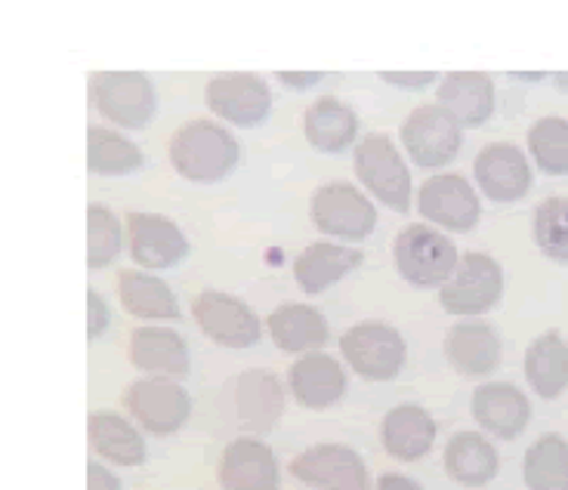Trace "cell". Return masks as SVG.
<instances>
[{
  "label": "cell",
  "instance_id": "6da1fadb",
  "mask_svg": "<svg viewBox=\"0 0 568 490\" xmlns=\"http://www.w3.org/2000/svg\"><path fill=\"white\" fill-rule=\"evenodd\" d=\"M173 170L192 183H216L226 180L239 164V140L226 126L195 118L185 121L168 142Z\"/></svg>",
  "mask_w": 568,
  "mask_h": 490
},
{
  "label": "cell",
  "instance_id": "7a4b0ae2",
  "mask_svg": "<svg viewBox=\"0 0 568 490\" xmlns=\"http://www.w3.org/2000/svg\"><path fill=\"white\" fill-rule=\"evenodd\" d=\"M393 259L398 275L414 287H442L455 275L460 253L442 228L429 223H412L396 235Z\"/></svg>",
  "mask_w": 568,
  "mask_h": 490
},
{
  "label": "cell",
  "instance_id": "3957f363",
  "mask_svg": "<svg viewBox=\"0 0 568 490\" xmlns=\"http://www.w3.org/2000/svg\"><path fill=\"white\" fill-rule=\"evenodd\" d=\"M504 268L491 253L469 251L457 259L452 278L439 287V306L457 318H479L500 303Z\"/></svg>",
  "mask_w": 568,
  "mask_h": 490
},
{
  "label": "cell",
  "instance_id": "277c9868",
  "mask_svg": "<svg viewBox=\"0 0 568 490\" xmlns=\"http://www.w3.org/2000/svg\"><path fill=\"white\" fill-rule=\"evenodd\" d=\"M353 164L355 176L362 180L371 195H377L398 213L412 207V170L405 164V157L398 154L396 142L386 133L362 136L353 152Z\"/></svg>",
  "mask_w": 568,
  "mask_h": 490
},
{
  "label": "cell",
  "instance_id": "5b68a950",
  "mask_svg": "<svg viewBox=\"0 0 568 490\" xmlns=\"http://www.w3.org/2000/svg\"><path fill=\"white\" fill-rule=\"evenodd\" d=\"M90 102L118 126L140 130L152 121L158 96L155 84L142 71H97L90 74Z\"/></svg>",
  "mask_w": 568,
  "mask_h": 490
},
{
  "label": "cell",
  "instance_id": "8992f818",
  "mask_svg": "<svg viewBox=\"0 0 568 490\" xmlns=\"http://www.w3.org/2000/svg\"><path fill=\"white\" fill-rule=\"evenodd\" d=\"M341 351L346 365L353 367L358 377L386 382L398 377L408 358V343L393 324L362 321L353 324L341 337Z\"/></svg>",
  "mask_w": 568,
  "mask_h": 490
},
{
  "label": "cell",
  "instance_id": "52a82bcc",
  "mask_svg": "<svg viewBox=\"0 0 568 490\" xmlns=\"http://www.w3.org/2000/svg\"><path fill=\"white\" fill-rule=\"evenodd\" d=\"M402 145L408 149L414 164L426 170L445 167L464 145V126L439 102H426L402 121Z\"/></svg>",
  "mask_w": 568,
  "mask_h": 490
},
{
  "label": "cell",
  "instance_id": "ba28073f",
  "mask_svg": "<svg viewBox=\"0 0 568 490\" xmlns=\"http://www.w3.org/2000/svg\"><path fill=\"white\" fill-rule=\"evenodd\" d=\"M192 315L204 330V337L226 349H251L263 337V324L244 299L223 290H201L192 303Z\"/></svg>",
  "mask_w": 568,
  "mask_h": 490
},
{
  "label": "cell",
  "instance_id": "9c48e42d",
  "mask_svg": "<svg viewBox=\"0 0 568 490\" xmlns=\"http://www.w3.org/2000/svg\"><path fill=\"white\" fill-rule=\"evenodd\" d=\"M310 213L318 232L343 241L368 238L377 225V211L371 197L349 183H327L315 188Z\"/></svg>",
  "mask_w": 568,
  "mask_h": 490
},
{
  "label": "cell",
  "instance_id": "30bf717a",
  "mask_svg": "<svg viewBox=\"0 0 568 490\" xmlns=\"http://www.w3.org/2000/svg\"><path fill=\"white\" fill-rule=\"evenodd\" d=\"M124 405H128L130 417L152 435H173L176 429H183L192 414V398L171 377H149L130 382V389L124 392Z\"/></svg>",
  "mask_w": 568,
  "mask_h": 490
},
{
  "label": "cell",
  "instance_id": "8fae6325",
  "mask_svg": "<svg viewBox=\"0 0 568 490\" xmlns=\"http://www.w3.org/2000/svg\"><path fill=\"white\" fill-rule=\"evenodd\" d=\"M204 102L216 118L235 126L263 124L272 112V90L260 74L229 71L216 74L204 86Z\"/></svg>",
  "mask_w": 568,
  "mask_h": 490
},
{
  "label": "cell",
  "instance_id": "7c38bea8",
  "mask_svg": "<svg viewBox=\"0 0 568 490\" xmlns=\"http://www.w3.org/2000/svg\"><path fill=\"white\" fill-rule=\"evenodd\" d=\"M417 211L424 220H429L448 232H469L476 228L483 216V201L476 188L469 185L467 176L460 173H436L429 176L420 192H417Z\"/></svg>",
  "mask_w": 568,
  "mask_h": 490
},
{
  "label": "cell",
  "instance_id": "4fadbf2b",
  "mask_svg": "<svg viewBox=\"0 0 568 490\" xmlns=\"http://www.w3.org/2000/svg\"><path fill=\"white\" fill-rule=\"evenodd\" d=\"M291 476L318 490H371L368 466L346 445H313L291 460Z\"/></svg>",
  "mask_w": 568,
  "mask_h": 490
},
{
  "label": "cell",
  "instance_id": "5bb4252c",
  "mask_svg": "<svg viewBox=\"0 0 568 490\" xmlns=\"http://www.w3.org/2000/svg\"><path fill=\"white\" fill-rule=\"evenodd\" d=\"M473 176L485 195L497 204H513V201L526 197L535 183L526 152L513 142H491V145L479 149L476 161H473Z\"/></svg>",
  "mask_w": 568,
  "mask_h": 490
},
{
  "label": "cell",
  "instance_id": "9a60e30c",
  "mask_svg": "<svg viewBox=\"0 0 568 490\" xmlns=\"http://www.w3.org/2000/svg\"><path fill=\"white\" fill-rule=\"evenodd\" d=\"M128 241L130 256L149 272L173 268L176 263H183L185 253H189V241H185L183 228L164 213H128Z\"/></svg>",
  "mask_w": 568,
  "mask_h": 490
},
{
  "label": "cell",
  "instance_id": "2e32d148",
  "mask_svg": "<svg viewBox=\"0 0 568 490\" xmlns=\"http://www.w3.org/2000/svg\"><path fill=\"white\" fill-rule=\"evenodd\" d=\"M216 478L223 490H278V460L263 441L239 435L223 450Z\"/></svg>",
  "mask_w": 568,
  "mask_h": 490
},
{
  "label": "cell",
  "instance_id": "e0dca14e",
  "mask_svg": "<svg viewBox=\"0 0 568 490\" xmlns=\"http://www.w3.org/2000/svg\"><path fill=\"white\" fill-rule=\"evenodd\" d=\"M473 417L488 435L500 441H513L531 422V401L513 382H483L473 392Z\"/></svg>",
  "mask_w": 568,
  "mask_h": 490
},
{
  "label": "cell",
  "instance_id": "ac0fdd59",
  "mask_svg": "<svg viewBox=\"0 0 568 490\" xmlns=\"http://www.w3.org/2000/svg\"><path fill=\"white\" fill-rule=\"evenodd\" d=\"M287 386L297 405L310 410L337 405L346 392V370L341 361L327 351H306L294 365L287 367Z\"/></svg>",
  "mask_w": 568,
  "mask_h": 490
},
{
  "label": "cell",
  "instance_id": "d6986e66",
  "mask_svg": "<svg viewBox=\"0 0 568 490\" xmlns=\"http://www.w3.org/2000/svg\"><path fill=\"white\" fill-rule=\"evenodd\" d=\"M284 414L282 379L270 370H247L235 379V420L247 435H263L278 426Z\"/></svg>",
  "mask_w": 568,
  "mask_h": 490
},
{
  "label": "cell",
  "instance_id": "ffe728a7",
  "mask_svg": "<svg viewBox=\"0 0 568 490\" xmlns=\"http://www.w3.org/2000/svg\"><path fill=\"white\" fill-rule=\"evenodd\" d=\"M500 337L488 321H457L445 337V358L464 377H488L500 365Z\"/></svg>",
  "mask_w": 568,
  "mask_h": 490
},
{
  "label": "cell",
  "instance_id": "44dd1931",
  "mask_svg": "<svg viewBox=\"0 0 568 490\" xmlns=\"http://www.w3.org/2000/svg\"><path fill=\"white\" fill-rule=\"evenodd\" d=\"M130 361L152 377H185L189 374V346L185 339L158 324H142L130 334Z\"/></svg>",
  "mask_w": 568,
  "mask_h": 490
},
{
  "label": "cell",
  "instance_id": "7402d4cb",
  "mask_svg": "<svg viewBox=\"0 0 568 490\" xmlns=\"http://www.w3.org/2000/svg\"><path fill=\"white\" fill-rule=\"evenodd\" d=\"M439 105L460 126H483L495 112V78L488 71H452L442 78Z\"/></svg>",
  "mask_w": 568,
  "mask_h": 490
},
{
  "label": "cell",
  "instance_id": "603a6c76",
  "mask_svg": "<svg viewBox=\"0 0 568 490\" xmlns=\"http://www.w3.org/2000/svg\"><path fill=\"white\" fill-rule=\"evenodd\" d=\"M381 441L393 460H420L433 450L436 420L420 405H396L381 422Z\"/></svg>",
  "mask_w": 568,
  "mask_h": 490
},
{
  "label": "cell",
  "instance_id": "cb8c5ba5",
  "mask_svg": "<svg viewBox=\"0 0 568 490\" xmlns=\"http://www.w3.org/2000/svg\"><path fill=\"white\" fill-rule=\"evenodd\" d=\"M118 296L121 306L133 318L142 321H180V303L173 296L171 284L152 272L140 268H121L118 272Z\"/></svg>",
  "mask_w": 568,
  "mask_h": 490
},
{
  "label": "cell",
  "instance_id": "d4e9b609",
  "mask_svg": "<svg viewBox=\"0 0 568 490\" xmlns=\"http://www.w3.org/2000/svg\"><path fill=\"white\" fill-rule=\"evenodd\" d=\"M445 472L464 488H483L500 472V453L483 432H455L445 445Z\"/></svg>",
  "mask_w": 568,
  "mask_h": 490
},
{
  "label": "cell",
  "instance_id": "484cf974",
  "mask_svg": "<svg viewBox=\"0 0 568 490\" xmlns=\"http://www.w3.org/2000/svg\"><path fill=\"white\" fill-rule=\"evenodd\" d=\"M358 266H362V251L343 247V244L315 241V244H306L297 259H294V278H297V284L306 294L315 296L327 290L331 284L346 278Z\"/></svg>",
  "mask_w": 568,
  "mask_h": 490
},
{
  "label": "cell",
  "instance_id": "4316f807",
  "mask_svg": "<svg viewBox=\"0 0 568 490\" xmlns=\"http://www.w3.org/2000/svg\"><path fill=\"white\" fill-rule=\"evenodd\" d=\"M266 327L282 351H318L331 337L327 318L310 303H284L272 312Z\"/></svg>",
  "mask_w": 568,
  "mask_h": 490
},
{
  "label": "cell",
  "instance_id": "83f0119b",
  "mask_svg": "<svg viewBox=\"0 0 568 490\" xmlns=\"http://www.w3.org/2000/svg\"><path fill=\"white\" fill-rule=\"evenodd\" d=\"M355 130H358V118L341 99L318 96L303 112V133L318 152H343L346 145H353Z\"/></svg>",
  "mask_w": 568,
  "mask_h": 490
},
{
  "label": "cell",
  "instance_id": "f1b7e54d",
  "mask_svg": "<svg viewBox=\"0 0 568 490\" xmlns=\"http://www.w3.org/2000/svg\"><path fill=\"white\" fill-rule=\"evenodd\" d=\"M526 379L540 398H559L568 389V343L559 330H547L526 349Z\"/></svg>",
  "mask_w": 568,
  "mask_h": 490
},
{
  "label": "cell",
  "instance_id": "f546056e",
  "mask_svg": "<svg viewBox=\"0 0 568 490\" xmlns=\"http://www.w3.org/2000/svg\"><path fill=\"white\" fill-rule=\"evenodd\" d=\"M90 448L100 453L102 460L118 466H140L145 460V441L121 414L114 410H93L87 420Z\"/></svg>",
  "mask_w": 568,
  "mask_h": 490
},
{
  "label": "cell",
  "instance_id": "4dcf8cb0",
  "mask_svg": "<svg viewBox=\"0 0 568 490\" xmlns=\"http://www.w3.org/2000/svg\"><path fill=\"white\" fill-rule=\"evenodd\" d=\"M142 149L109 126L87 130V167L100 176H128L142 167Z\"/></svg>",
  "mask_w": 568,
  "mask_h": 490
},
{
  "label": "cell",
  "instance_id": "1f68e13d",
  "mask_svg": "<svg viewBox=\"0 0 568 490\" xmlns=\"http://www.w3.org/2000/svg\"><path fill=\"white\" fill-rule=\"evenodd\" d=\"M523 478L528 490H568V441L559 432L540 435L526 450Z\"/></svg>",
  "mask_w": 568,
  "mask_h": 490
},
{
  "label": "cell",
  "instance_id": "d6a6232c",
  "mask_svg": "<svg viewBox=\"0 0 568 490\" xmlns=\"http://www.w3.org/2000/svg\"><path fill=\"white\" fill-rule=\"evenodd\" d=\"M528 152L547 176L568 173V118L547 114L528 126Z\"/></svg>",
  "mask_w": 568,
  "mask_h": 490
},
{
  "label": "cell",
  "instance_id": "836d02e7",
  "mask_svg": "<svg viewBox=\"0 0 568 490\" xmlns=\"http://www.w3.org/2000/svg\"><path fill=\"white\" fill-rule=\"evenodd\" d=\"M124 251V228L105 204L87 207V266L105 268Z\"/></svg>",
  "mask_w": 568,
  "mask_h": 490
},
{
  "label": "cell",
  "instance_id": "e575fe53",
  "mask_svg": "<svg viewBox=\"0 0 568 490\" xmlns=\"http://www.w3.org/2000/svg\"><path fill=\"white\" fill-rule=\"evenodd\" d=\"M535 244L544 256L568 263V195H550L535 207Z\"/></svg>",
  "mask_w": 568,
  "mask_h": 490
},
{
  "label": "cell",
  "instance_id": "d590c367",
  "mask_svg": "<svg viewBox=\"0 0 568 490\" xmlns=\"http://www.w3.org/2000/svg\"><path fill=\"white\" fill-rule=\"evenodd\" d=\"M87 312H90V318H87V337L90 339H100L105 330H109V306H105V299H102L93 287H87Z\"/></svg>",
  "mask_w": 568,
  "mask_h": 490
},
{
  "label": "cell",
  "instance_id": "8d00e7d4",
  "mask_svg": "<svg viewBox=\"0 0 568 490\" xmlns=\"http://www.w3.org/2000/svg\"><path fill=\"white\" fill-rule=\"evenodd\" d=\"M87 490H124L121 481L114 476L112 469H105L102 462L90 460L87 462Z\"/></svg>",
  "mask_w": 568,
  "mask_h": 490
},
{
  "label": "cell",
  "instance_id": "74e56055",
  "mask_svg": "<svg viewBox=\"0 0 568 490\" xmlns=\"http://www.w3.org/2000/svg\"><path fill=\"white\" fill-rule=\"evenodd\" d=\"M381 78L396 86H426L436 81V71H412V74H405V71H381Z\"/></svg>",
  "mask_w": 568,
  "mask_h": 490
},
{
  "label": "cell",
  "instance_id": "f35d334b",
  "mask_svg": "<svg viewBox=\"0 0 568 490\" xmlns=\"http://www.w3.org/2000/svg\"><path fill=\"white\" fill-rule=\"evenodd\" d=\"M377 490H424L414 478L402 476V472H384L377 478Z\"/></svg>",
  "mask_w": 568,
  "mask_h": 490
},
{
  "label": "cell",
  "instance_id": "ab89813d",
  "mask_svg": "<svg viewBox=\"0 0 568 490\" xmlns=\"http://www.w3.org/2000/svg\"><path fill=\"white\" fill-rule=\"evenodd\" d=\"M278 81H284V84L291 86H310L315 84V81H322V71H313V74H291V71H282Z\"/></svg>",
  "mask_w": 568,
  "mask_h": 490
}]
</instances>
